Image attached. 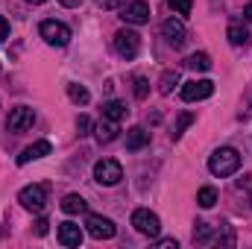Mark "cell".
<instances>
[{
  "instance_id": "1",
  "label": "cell",
  "mask_w": 252,
  "mask_h": 249,
  "mask_svg": "<svg viewBox=\"0 0 252 249\" xmlns=\"http://www.w3.org/2000/svg\"><path fill=\"white\" fill-rule=\"evenodd\" d=\"M238 167H241V153L235 147H220L208 158V170L214 176H232V173H238Z\"/></svg>"
},
{
  "instance_id": "2",
  "label": "cell",
  "mask_w": 252,
  "mask_h": 249,
  "mask_svg": "<svg viewBox=\"0 0 252 249\" xmlns=\"http://www.w3.org/2000/svg\"><path fill=\"white\" fill-rule=\"evenodd\" d=\"M94 179H97L103 187L118 185V182L124 179V167H121V161H115V158H100V161L94 164Z\"/></svg>"
},
{
  "instance_id": "3",
  "label": "cell",
  "mask_w": 252,
  "mask_h": 249,
  "mask_svg": "<svg viewBox=\"0 0 252 249\" xmlns=\"http://www.w3.org/2000/svg\"><path fill=\"white\" fill-rule=\"evenodd\" d=\"M18 202L27 208V211H44V205H47V187L44 185H27L21 187V193H18Z\"/></svg>"
},
{
  "instance_id": "4",
  "label": "cell",
  "mask_w": 252,
  "mask_h": 249,
  "mask_svg": "<svg viewBox=\"0 0 252 249\" xmlns=\"http://www.w3.org/2000/svg\"><path fill=\"white\" fill-rule=\"evenodd\" d=\"M38 32H41V38H44L50 47H64V44L70 41V30L64 27L62 21H41Z\"/></svg>"
},
{
  "instance_id": "5",
  "label": "cell",
  "mask_w": 252,
  "mask_h": 249,
  "mask_svg": "<svg viewBox=\"0 0 252 249\" xmlns=\"http://www.w3.org/2000/svg\"><path fill=\"white\" fill-rule=\"evenodd\" d=\"M132 226H135L141 235H147V238H158V232H161V220H158L150 208L132 211Z\"/></svg>"
},
{
  "instance_id": "6",
  "label": "cell",
  "mask_w": 252,
  "mask_h": 249,
  "mask_svg": "<svg viewBox=\"0 0 252 249\" xmlns=\"http://www.w3.org/2000/svg\"><path fill=\"white\" fill-rule=\"evenodd\" d=\"M85 229H88V235L97 238V241H109V238H115V232H118V226H115L109 217H103V214H88V217H85Z\"/></svg>"
},
{
  "instance_id": "7",
  "label": "cell",
  "mask_w": 252,
  "mask_h": 249,
  "mask_svg": "<svg viewBox=\"0 0 252 249\" xmlns=\"http://www.w3.org/2000/svg\"><path fill=\"white\" fill-rule=\"evenodd\" d=\"M115 50H118V56H124V59H135L138 50H141V35H138L135 30H121V32L115 35Z\"/></svg>"
},
{
  "instance_id": "8",
  "label": "cell",
  "mask_w": 252,
  "mask_h": 249,
  "mask_svg": "<svg viewBox=\"0 0 252 249\" xmlns=\"http://www.w3.org/2000/svg\"><path fill=\"white\" fill-rule=\"evenodd\" d=\"M182 100L185 103H196V100H208L211 94H214V82L211 79H190L182 85Z\"/></svg>"
},
{
  "instance_id": "9",
  "label": "cell",
  "mask_w": 252,
  "mask_h": 249,
  "mask_svg": "<svg viewBox=\"0 0 252 249\" xmlns=\"http://www.w3.org/2000/svg\"><path fill=\"white\" fill-rule=\"evenodd\" d=\"M32 124H35V112H32L30 106H18V109H12L9 118H6V129H9V132H24V129H30Z\"/></svg>"
},
{
  "instance_id": "10",
  "label": "cell",
  "mask_w": 252,
  "mask_h": 249,
  "mask_svg": "<svg viewBox=\"0 0 252 249\" xmlns=\"http://www.w3.org/2000/svg\"><path fill=\"white\" fill-rule=\"evenodd\" d=\"M121 18H124L126 24H147L150 21V3H144V0H132V3H126L121 6Z\"/></svg>"
},
{
  "instance_id": "11",
  "label": "cell",
  "mask_w": 252,
  "mask_h": 249,
  "mask_svg": "<svg viewBox=\"0 0 252 249\" xmlns=\"http://www.w3.org/2000/svg\"><path fill=\"white\" fill-rule=\"evenodd\" d=\"M161 35H164V41H167V44L182 47V41H185V27H182V21L167 18V21L161 24Z\"/></svg>"
},
{
  "instance_id": "12",
  "label": "cell",
  "mask_w": 252,
  "mask_h": 249,
  "mask_svg": "<svg viewBox=\"0 0 252 249\" xmlns=\"http://www.w3.org/2000/svg\"><path fill=\"white\" fill-rule=\"evenodd\" d=\"M50 153H53L50 141H35L32 147H27V150L18 156V164H30V161H38V158H44V156H50Z\"/></svg>"
},
{
  "instance_id": "13",
  "label": "cell",
  "mask_w": 252,
  "mask_h": 249,
  "mask_svg": "<svg viewBox=\"0 0 252 249\" xmlns=\"http://www.w3.org/2000/svg\"><path fill=\"white\" fill-rule=\"evenodd\" d=\"M59 244L62 247H79L82 244V229L76 223H59Z\"/></svg>"
},
{
  "instance_id": "14",
  "label": "cell",
  "mask_w": 252,
  "mask_h": 249,
  "mask_svg": "<svg viewBox=\"0 0 252 249\" xmlns=\"http://www.w3.org/2000/svg\"><path fill=\"white\" fill-rule=\"evenodd\" d=\"M147 144H150V132H147L144 126H132V129L126 132V150L138 153V150H144Z\"/></svg>"
},
{
  "instance_id": "15",
  "label": "cell",
  "mask_w": 252,
  "mask_h": 249,
  "mask_svg": "<svg viewBox=\"0 0 252 249\" xmlns=\"http://www.w3.org/2000/svg\"><path fill=\"white\" fill-rule=\"evenodd\" d=\"M62 211L64 214H85V211H88V202H85L79 193H67L62 199Z\"/></svg>"
},
{
  "instance_id": "16",
  "label": "cell",
  "mask_w": 252,
  "mask_h": 249,
  "mask_svg": "<svg viewBox=\"0 0 252 249\" xmlns=\"http://www.w3.org/2000/svg\"><path fill=\"white\" fill-rule=\"evenodd\" d=\"M103 118L106 121H124L126 118V106L121 103V100H109V103H103Z\"/></svg>"
},
{
  "instance_id": "17",
  "label": "cell",
  "mask_w": 252,
  "mask_h": 249,
  "mask_svg": "<svg viewBox=\"0 0 252 249\" xmlns=\"http://www.w3.org/2000/svg\"><path fill=\"white\" fill-rule=\"evenodd\" d=\"M94 132H97V141H100V144H109V141L118 138V126H115V121H100Z\"/></svg>"
},
{
  "instance_id": "18",
  "label": "cell",
  "mask_w": 252,
  "mask_h": 249,
  "mask_svg": "<svg viewBox=\"0 0 252 249\" xmlns=\"http://www.w3.org/2000/svg\"><path fill=\"white\" fill-rule=\"evenodd\" d=\"M226 35H229V44H235V47H247V44H250V32H247L241 24H232Z\"/></svg>"
},
{
  "instance_id": "19",
  "label": "cell",
  "mask_w": 252,
  "mask_h": 249,
  "mask_svg": "<svg viewBox=\"0 0 252 249\" xmlns=\"http://www.w3.org/2000/svg\"><path fill=\"white\" fill-rule=\"evenodd\" d=\"M67 97L76 103V106H85L88 100H91V94H88V88H82V85H76V82H67Z\"/></svg>"
},
{
  "instance_id": "20",
  "label": "cell",
  "mask_w": 252,
  "mask_h": 249,
  "mask_svg": "<svg viewBox=\"0 0 252 249\" xmlns=\"http://www.w3.org/2000/svg\"><path fill=\"white\" fill-rule=\"evenodd\" d=\"M217 235H214V226H208V223H196V229H193V244H211Z\"/></svg>"
},
{
  "instance_id": "21",
  "label": "cell",
  "mask_w": 252,
  "mask_h": 249,
  "mask_svg": "<svg viewBox=\"0 0 252 249\" xmlns=\"http://www.w3.org/2000/svg\"><path fill=\"white\" fill-rule=\"evenodd\" d=\"M185 67H190V70H208L211 67V56L208 53H190L185 59Z\"/></svg>"
},
{
  "instance_id": "22",
  "label": "cell",
  "mask_w": 252,
  "mask_h": 249,
  "mask_svg": "<svg viewBox=\"0 0 252 249\" xmlns=\"http://www.w3.org/2000/svg\"><path fill=\"white\" fill-rule=\"evenodd\" d=\"M176 85H179V73H176V70H164L161 79H158V91H161V94H170Z\"/></svg>"
},
{
  "instance_id": "23",
  "label": "cell",
  "mask_w": 252,
  "mask_h": 249,
  "mask_svg": "<svg viewBox=\"0 0 252 249\" xmlns=\"http://www.w3.org/2000/svg\"><path fill=\"white\" fill-rule=\"evenodd\" d=\"M193 121H196V118H193L190 112H182V115L176 118V126H173V141H179V138H182V132H185Z\"/></svg>"
},
{
  "instance_id": "24",
  "label": "cell",
  "mask_w": 252,
  "mask_h": 249,
  "mask_svg": "<svg viewBox=\"0 0 252 249\" xmlns=\"http://www.w3.org/2000/svg\"><path fill=\"white\" fill-rule=\"evenodd\" d=\"M196 202H199L202 208H211V205L217 202V190H214V187H199V193H196Z\"/></svg>"
},
{
  "instance_id": "25",
  "label": "cell",
  "mask_w": 252,
  "mask_h": 249,
  "mask_svg": "<svg viewBox=\"0 0 252 249\" xmlns=\"http://www.w3.org/2000/svg\"><path fill=\"white\" fill-rule=\"evenodd\" d=\"M167 6L173 9V15H190V9H193V0H167Z\"/></svg>"
},
{
  "instance_id": "26",
  "label": "cell",
  "mask_w": 252,
  "mask_h": 249,
  "mask_svg": "<svg viewBox=\"0 0 252 249\" xmlns=\"http://www.w3.org/2000/svg\"><path fill=\"white\" fill-rule=\"evenodd\" d=\"M147 91H150V82H147L144 76H135V97H138V100H144V97H147Z\"/></svg>"
},
{
  "instance_id": "27",
  "label": "cell",
  "mask_w": 252,
  "mask_h": 249,
  "mask_svg": "<svg viewBox=\"0 0 252 249\" xmlns=\"http://www.w3.org/2000/svg\"><path fill=\"white\" fill-rule=\"evenodd\" d=\"M91 129H94V124H91L88 115H79V118H76V132H79V135H88Z\"/></svg>"
},
{
  "instance_id": "28",
  "label": "cell",
  "mask_w": 252,
  "mask_h": 249,
  "mask_svg": "<svg viewBox=\"0 0 252 249\" xmlns=\"http://www.w3.org/2000/svg\"><path fill=\"white\" fill-rule=\"evenodd\" d=\"M156 247H161V249H176L179 244H176L173 238H158V241H156Z\"/></svg>"
},
{
  "instance_id": "29",
  "label": "cell",
  "mask_w": 252,
  "mask_h": 249,
  "mask_svg": "<svg viewBox=\"0 0 252 249\" xmlns=\"http://www.w3.org/2000/svg\"><path fill=\"white\" fill-rule=\"evenodd\" d=\"M47 229H50V223L41 217V220H35V235H47Z\"/></svg>"
},
{
  "instance_id": "30",
  "label": "cell",
  "mask_w": 252,
  "mask_h": 249,
  "mask_svg": "<svg viewBox=\"0 0 252 249\" xmlns=\"http://www.w3.org/2000/svg\"><path fill=\"white\" fill-rule=\"evenodd\" d=\"M6 38H9V21L0 15V41H6Z\"/></svg>"
},
{
  "instance_id": "31",
  "label": "cell",
  "mask_w": 252,
  "mask_h": 249,
  "mask_svg": "<svg viewBox=\"0 0 252 249\" xmlns=\"http://www.w3.org/2000/svg\"><path fill=\"white\" fill-rule=\"evenodd\" d=\"M59 3H62V6H67V9H76L82 0H59Z\"/></svg>"
},
{
  "instance_id": "32",
  "label": "cell",
  "mask_w": 252,
  "mask_h": 249,
  "mask_svg": "<svg viewBox=\"0 0 252 249\" xmlns=\"http://www.w3.org/2000/svg\"><path fill=\"white\" fill-rule=\"evenodd\" d=\"M100 6H106V9H115V6H118V0H100Z\"/></svg>"
},
{
  "instance_id": "33",
  "label": "cell",
  "mask_w": 252,
  "mask_h": 249,
  "mask_svg": "<svg viewBox=\"0 0 252 249\" xmlns=\"http://www.w3.org/2000/svg\"><path fill=\"white\" fill-rule=\"evenodd\" d=\"M244 15H247V21H250V24H252V3H250V6H247V9H244Z\"/></svg>"
},
{
  "instance_id": "34",
  "label": "cell",
  "mask_w": 252,
  "mask_h": 249,
  "mask_svg": "<svg viewBox=\"0 0 252 249\" xmlns=\"http://www.w3.org/2000/svg\"><path fill=\"white\" fill-rule=\"evenodd\" d=\"M27 3H44V0H27Z\"/></svg>"
},
{
  "instance_id": "35",
  "label": "cell",
  "mask_w": 252,
  "mask_h": 249,
  "mask_svg": "<svg viewBox=\"0 0 252 249\" xmlns=\"http://www.w3.org/2000/svg\"><path fill=\"white\" fill-rule=\"evenodd\" d=\"M250 205H252V193H250Z\"/></svg>"
}]
</instances>
